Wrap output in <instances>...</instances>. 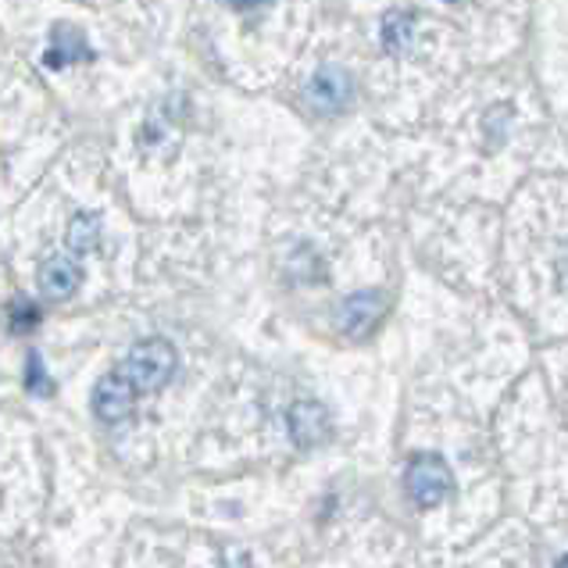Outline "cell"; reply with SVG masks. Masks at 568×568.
<instances>
[{"mask_svg":"<svg viewBox=\"0 0 568 568\" xmlns=\"http://www.w3.org/2000/svg\"><path fill=\"white\" fill-rule=\"evenodd\" d=\"M26 389H29V394H40V397H51V394H54V383L47 379L40 354H29V365H26Z\"/></svg>","mask_w":568,"mask_h":568,"instance_id":"7c38bea8","label":"cell"},{"mask_svg":"<svg viewBox=\"0 0 568 568\" xmlns=\"http://www.w3.org/2000/svg\"><path fill=\"white\" fill-rule=\"evenodd\" d=\"M404 490L422 508H436L440 500L454 490V476L450 465L440 454H418L408 462V473H404Z\"/></svg>","mask_w":568,"mask_h":568,"instance_id":"7a4b0ae2","label":"cell"},{"mask_svg":"<svg viewBox=\"0 0 568 568\" xmlns=\"http://www.w3.org/2000/svg\"><path fill=\"white\" fill-rule=\"evenodd\" d=\"M175 347L169 339L151 336V339H140L133 344V351L125 354V362L119 365V372L125 376V383L136 389V394H154L161 389L175 372Z\"/></svg>","mask_w":568,"mask_h":568,"instance_id":"6da1fadb","label":"cell"},{"mask_svg":"<svg viewBox=\"0 0 568 568\" xmlns=\"http://www.w3.org/2000/svg\"><path fill=\"white\" fill-rule=\"evenodd\" d=\"M136 397L140 394L115 368V372H108V376H101V383L93 386V415L101 422H108V426H115V422H125L129 415H133Z\"/></svg>","mask_w":568,"mask_h":568,"instance_id":"277c9868","label":"cell"},{"mask_svg":"<svg viewBox=\"0 0 568 568\" xmlns=\"http://www.w3.org/2000/svg\"><path fill=\"white\" fill-rule=\"evenodd\" d=\"M79 283H83V268H79L75 257H69V254H51L40 265V290L51 301L72 297L79 290Z\"/></svg>","mask_w":568,"mask_h":568,"instance_id":"52a82bcc","label":"cell"},{"mask_svg":"<svg viewBox=\"0 0 568 568\" xmlns=\"http://www.w3.org/2000/svg\"><path fill=\"white\" fill-rule=\"evenodd\" d=\"M97 236H101V219L97 215H75L72 225H69V247L87 254L97 247Z\"/></svg>","mask_w":568,"mask_h":568,"instance_id":"9c48e42d","label":"cell"},{"mask_svg":"<svg viewBox=\"0 0 568 568\" xmlns=\"http://www.w3.org/2000/svg\"><path fill=\"white\" fill-rule=\"evenodd\" d=\"M290 422V436H294L297 447H322L329 444L333 436V418L326 412V404L318 400H297L286 415Z\"/></svg>","mask_w":568,"mask_h":568,"instance_id":"5b68a950","label":"cell"},{"mask_svg":"<svg viewBox=\"0 0 568 568\" xmlns=\"http://www.w3.org/2000/svg\"><path fill=\"white\" fill-rule=\"evenodd\" d=\"M37 326H40V307L29 304V301H14L11 304V329L19 333V336H26Z\"/></svg>","mask_w":568,"mask_h":568,"instance_id":"8fae6325","label":"cell"},{"mask_svg":"<svg viewBox=\"0 0 568 568\" xmlns=\"http://www.w3.org/2000/svg\"><path fill=\"white\" fill-rule=\"evenodd\" d=\"M351 75L344 69H322L312 75V83H307L304 97H307V104H312L318 115H336V111H344L347 101H351Z\"/></svg>","mask_w":568,"mask_h":568,"instance_id":"8992f818","label":"cell"},{"mask_svg":"<svg viewBox=\"0 0 568 568\" xmlns=\"http://www.w3.org/2000/svg\"><path fill=\"white\" fill-rule=\"evenodd\" d=\"M408 37H412V19L408 14H400V11H394V14H386V22H383V47L389 54H397L404 43H408Z\"/></svg>","mask_w":568,"mask_h":568,"instance_id":"30bf717a","label":"cell"},{"mask_svg":"<svg viewBox=\"0 0 568 568\" xmlns=\"http://www.w3.org/2000/svg\"><path fill=\"white\" fill-rule=\"evenodd\" d=\"M230 8H236V11H247V8H257V4H265V0H225Z\"/></svg>","mask_w":568,"mask_h":568,"instance_id":"4fadbf2b","label":"cell"},{"mask_svg":"<svg viewBox=\"0 0 568 568\" xmlns=\"http://www.w3.org/2000/svg\"><path fill=\"white\" fill-rule=\"evenodd\" d=\"M386 315V297L379 294V290H362V294H351L344 304H339V312H336V326L339 333H347V336H368L372 329L379 326Z\"/></svg>","mask_w":568,"mask_h":568,"instance_id":"3957f363","label":"cell"},{"mask_svg":"<svg viewBox=\"0 0 568 568\" xmlns=\"http://www.w3.org/2000/svg\"><path fill=\"white\" fill-rule=\"evenodd\" d=\"M79 61H93V47L87 43V37L72 26H54L51 43L43 51V64L47 69H64V64H79Z\"/></svg>","mask_w":568,"mask_h":568,"instance_id":"ba28073f","label":"cell"},{"mask_svg":"<svg viewBox=\"0 0 568 568\" xmlns=\"http://www.w3.org/2000/svg\"><path fill=\"white\" fill-rule=\"evenodd\" d=\"M558 568H568V555H565V558H561V565H558Z\"/></svg>","mask_w":568,"mask_h":568,"instance_id":"5bb4252c","label":"cell"}]
</instances>
